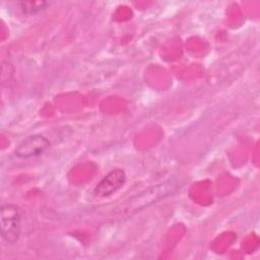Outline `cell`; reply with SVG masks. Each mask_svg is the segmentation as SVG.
<instances>
[{"label":"cell","mask_w":260,"mask_h":260,"mask_svg":"<svg viewBox=\"0 0 260 260\" xmlns=\"http://www.w3.org/2000/svg\"><path fill=\"white\" fill-rule=\"evenodd\" d=\"M21 210L14 204H2L0 207V231L3 241L14 245L21 231Z\"/></svg>","instance_id":"6da1fadb"},{"label":"cell","mask_w":260,"mask_h":260,"mask_svg":"<svg viewBox=\"0 0 260 260\" xmlns=\"http://www.w3.org/2000/svg\"><path fill=\"white\" fill-rule=\"evenodd\" d=\"M50 147V141L42 134H34L22 140L14 149L18 158H31L42 155Z\"/></svg>","instance_id":"7a4b0ae2"},{"label":"cell","mask_w":260,"mask_h":260,"mask_svg":"<svg viewBox=\"0 0 260 260\" xmlns=\"http://www.w3.org/2000/svg\"><path fill=\"white\" fill-rule=\"evenodd\" d=\"M126 182V174L122 169H115L105 176L94 187L93 193L98 197H108L120 190Z\"/></svg>","instance_id":"3957f363"},{"label":"cell","mask_w":260,"mask_h":260,"mask_svg":"<svg viewBox=\"0 0 260 260\" xmlns=\"http://www.w3.org/2000/svg\"><path fill=\"white\" fill-rule=\"evenodd\" d=\"M20 9L25 14H36L47 9L49 3L45 1H20Z\"/></svg>","instance_id":"277c9868"}]
</instances>
